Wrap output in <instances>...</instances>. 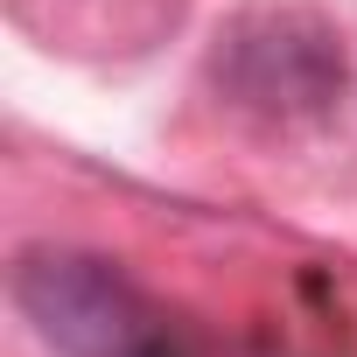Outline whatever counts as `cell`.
<instances>
[{
    "mask_svg": "<svg viewBox=\"0 0 357 357\" xmlns=\"http://www.w3.org/2000/svg\"><path fill=\"white\" fill-rule=\"evenodd\" d=\"M15 301L63 357H140L147 336L161 329L119 266H105L91 252H63V245L22 252Z\"/></svg>",
    "mask_w": 357,
    "mask_h": 357,
    "instance_id": "1",
    "label": "cell"
},
{
    "mask_svg": "<svg viewBox=\"0 0 357 357\" xmlns=\"http://www.w3.org/2000/svg\"><path fill=\"white\" fill-rule=\"evenodd\" d=\"M280 29L266 36H231V56H238V91L259 98V105H322L336 84H343V56L322 29H301L287 15V50H273Z\"/></svg>",
    "mask_w": 357,
    "mask_h": 357,
    "instance_id": "2",
    "label": "cell"
}]
</instances>
